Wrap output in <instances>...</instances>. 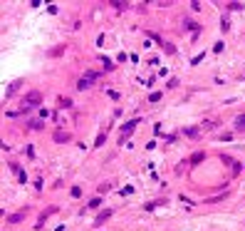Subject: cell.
I'll list each match as a JSON object with an SVG mask.
<instances>
[{"label": "cell", "mask_w": 245, "mask_h": 231, "mask_svg": "<svg viewBox=\"0 0 245 231\" xmlns=\"http://www.w3.org/2000/svg\"><path fill=\"white\" fill-rule=\"evenodd\" d=\"M40 100H42V95H40L37 90L27 92V95H25V100H22V109H32V107H35V105H37Z\"/></svg>", "instance_id": "obj_1"}, {"label": "cell", "mask_w": 245, "mask_h": 231, "mask_svg": "<svg viewBox=\"0 0 245 231\" xmlns=\"http://www.w3.org/2000/svg\"><path fill=\"white\" fill-rule=\"evenodd\" d=\"M97 77H99L97 72H87V75H84V77H82V80H79V85H77V87H79V90H84V87H89V85H92V82L97 80Z\"/></svg>", "instance_id": "obj_2"}, {"label": "cell", "mask_w": 245, "mask_h": 231, "mask_svg": "<svg viewBox=\"0 0 245 231\" xmlns=\"http://www.w3.org/2000/svg\"><path fill=\"white\" fill-rule=\"evenodd\" d=\"M20 219H25V211H20V214H13V216L8 219V224H18Z\"/></svg>", "instance_id": "obj_3"}, {"label": "cell", "mask_w": 245, "mask_h": 231, "mask_svg": "<svg viewBox=\"0 0 245 231\" xmlns=\"http://www.w3.org/2000/svg\"><path fill=\"white\" fill-rule=\"evenodd\" d=\"M235 127H238V129H245V114H240V117L235 119Z\"/></svg>", "instance_id": "obj_4"}, {"label": "cell", "mask_w": 245, "mask_h": 231, "mask_svg": "<svg viewBox=\"0 0 245 231\" xmlns=\"http://www.w3.org/2000/svg\"><path fill=\"white\" fill-rule=\"evenodd\" d=\"M55 139H57V142H67V139H69V134H64V132H57V134H55Z\"/></svg>", "instance_id": "obj_5"}]
</instances>
